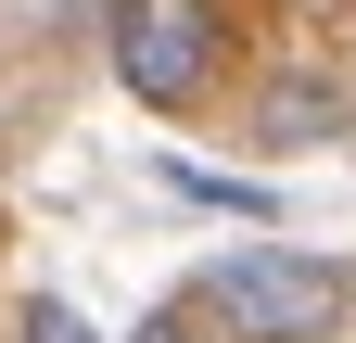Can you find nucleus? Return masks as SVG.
Listing matches in <instances>:
<instances>
[{"label":"nucleus","mask_w":356,"mask_h":343,"mask_svg":"<svg viewBox=\"0 0 356 343\" xmlns=\"http://www.w3.org/2000/svg\"><path fill=\"white\" fill-rule=\"evenodd\" d=\"M191 306L229 343H331L343 306H356V267H331V254H305V242H242V254H216L191 280Z\"/></svg>","instance_id":"1"},{"label":"nucleus","mask_w":356,"mask_h":343,"mask_svg":"<svg viewBox=\"0 0 356 343\" xmlns=\"http://www.w3.org/2000/svg\"><path fill=\"white\" fill-rule=\"evenodd\" d=\"M102 51L127 76V102L191 115L216 90V64H229V13H216V0H115V13H102Z\"/></svg>","instance_id":"2"},{"label":"nucleus","mask_w":356,"mask_h":343,"mask_svg":"<svg viewBox=\"0 0 356 343\" xmlns=\"http://www.w3.org/2000/svg\"><path fill=\"white\" fill-rule=\"evenodd\" d=\"M267 140H318V127H343V90H318V76H280V90L254 102Z\"/></svg>","instance_id":"3"},{"label":"nucleus","mask_w":356,"mask_h":343,"mask_svg":"<svg viewBox=\"0 0 356 343\" xmlns=\"http://www.w3.org/2000/svg\"><path fill=\"white\" fill-rule=\"evenodd\" d=\"M13 343H89V318H76V306H26V331H13Z\"/></svg>","instance_id":"4"},{"label":"nucleus","mask_w":356,"mask_h":343,"mask_svg":"<svg viewBox=\"0 0 356 343\" xmlns=\"http://www.w3.org/2000/svg\"><path fill=\"white\" fill-rule=\"evenodd\" d=\"M127 343H191V331H178V318H140V331H127Z\"/></svg>","instance_id":"5"}]
</instances>
